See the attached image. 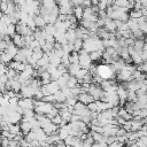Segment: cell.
Returning a JSON list of instances; mask_svg holds the SVG:
<instances>
[{"label": "cell", "instance_id": "obj_1", "mask_svg": "<svg viewBox=\"0 0 147 147\" xmlns=\"http://www.w3.org/2000/svg\"><path fill=\"white\" fill-rule=\"evenodd\" d=\"M96 75H99L103 80H113L116 78V71L113 68V65L108 64H98L96 65Z\"/></svg>", "mask_w": 147, "mask_h": 147}, {"label": "cell", "instance_id": "obj_2", "mask_svg": "<svg viewBox=\"0 0 147 147\" xmlns=\"http://www.w3.org/2000/svg\"><path fill=\"white\" fill-rule=\"evenodd\" d=\"M78 55H79V65H80V68L88 70L90 67L92 65V60L90 57V54L87 52H85L84 49H82L78 53Z\"/></svg>", "mask_w": 147, "mask_h": 147}, {"label": "cell", "instance_id": "obj_3", "mask_svg": "<svg viewBox=\"0 0 147 147\" xmlns=\"http://www.w3.org/2000/svg\"><path fill=\"white\" fill-rule=\"evenodd\" d=\"M36 91L37 90H34L32 86H22V88L20 91V94L24 99H32V98H34Z\"/></svg>", "mask_w": 147, "mask_h": 147}, {"label": "cell", "instance_id": "obj_4", "mask_svg": "<svg viewBox=\"0 0 147 147\" xmlns=\"http://www.w3.org/2000/svg\"><path fill=\"white\" fill-rule=\"evenodd\" d=\"M18 106L24 110V109H29V110H33L34 109V100L33 99H20L18 100Z\"/></svg>", "mask_w": 147, "mask_h": 147}, {"label": "cell", "instance_id": "obj_5", "mask_svg": "<svg viewBox=\"0 0 147 147\" xmlns=\"http://www.w3.org/2000/svg\"><path fill=\"white\" fill-rule=\"evenodd\" d=\"M77 100L79 102H82L83 105H85V106H87V105H90V103H92L94 101V99L92 98V95H90L88 93H82V94H79L77 96Z\"/></svg>", "mask_w": 147, "mask_h": 147}, {"label": "cell", "instance_id": "obj_6", "mask_svg": "<svg viewBox=\"0 0 147 147\" xmlns=\"http://www.w3.org/2000/svg\"><path fill=\"white\" fill-rule=\"evenodd\" d=\"M59 126L57 125H55V124H53L52 122L49 123V124H47L45 127H42V130L45 131V133L47 134V136H52V134H56L57 133V131H59Z\"/></svg>", "mask_w": 147, "mask_h": 147}, {"label": "cell", "instance_id": "obj_7", "mask_svg": "<svg viewBox=\"0 0 147 147\" xmlns=\"http://www.w3.org/2000/svg\"><path fill=\"white\" fill-rule=\"evenodd\" d=\"M11 41H13V44H14L16 47H18V48H24V47H25L23 37H22L21 34H18V33H15V34L11 37Z\"/></svg>", "mask_w": 147, "mask_h": 147}, {"label": "cell", "instance_id": "obj_8", "mask_svg": "<svg viewBox=\"0 0 147 147\" xmlns=\"http://www.w3.org/2000/svg\"><path fill=\"white\" fill-rule=\"evenodd\" d=\"M25 65H26L25 63L17 62V61H11V62L9 63V68H10V69H14V70L17 71V72H22V71H24Z\"/></svg>", "mask_w": 147, "mask_h": 147}, {"label": "cell", "instance_id": "obj_9", "mask_svg": "<svg viewBox=\"0 0 147 147\" xmlns=\"http://www.w3.org/2000/svg\"><path fill=\"white\" fill-rule=\"evenodd\" d=\"M20 126H21V132H22V134L24 137L32 131V125H31L30 122H21L20 123Z\"/></svg>", "mask_w": 147, "mask_h": 147}, {"label": "cell", "instance_id": "obj_10", "mask_svg": "<svg viewBox=\"0 0 147 147\" xmlns=\"http://www.w3.org/2000/svg\"><path fill=\"white\" fill-rule=\"evenodd\" d=\"M96 102V106H98V113H102V111H107L109 109H111V106L108 103V102H103V101H95Z\"/></svg>", "mask_w": 147, "mask_h": 147}, {"label": "cell", "instance_id": "obj_11", "mask_svg": "<svg viewBox=\"0 0 147 147\" xmlns=\"http://www.w3.org/2000/svg\"><path fill=\"white\" fill-rule=\"evenodd\" d=\"M65 38H67V41H68L69 44H74L75 40L77 39V37H76V31L72 30V29H69V30L65 32Z\"/></svg>", "mask_w": 147, "mask_h": 147}, {"label": "cell", "instance_id": "obj_12", "mask_svg": "<svg viewBox=\"0 0 147 147\" xmlns=\"http://www.w3.org/2000/svg\"><path fill=\"white\" fill-rule=\"evenodd\" d=\"M34 23H36V26L37 28H40V29H44L46 25H47V23H46V21L42 18V16H40V15H37V16H34Z\"/></svg>", "mask_w": 147, "mask_h": 147}, {"label": "cell", "instance_id": "obj_13", "mask_svg": "<svg viewBox=\"0 0 147 147\" xmlns=\"http://www.w3.org/2000/svg\"><path fill=\"white\" fill-rule=\"evenodd\" d=\"M11 60H14V59H13V56H11V55H9L7 52L0 53V61H1V63H2V64L10 63V62H11Z\"/></svg>", "mask_w": 147, "mask_h": 147}, {"label": "cell", "instance_id": "obj_14", "mask_svg": "<svg viewBox=\"0 0 147 147\" xmlns=\"http://www.w3.org/2000/svg\"><path fill=\"white\" fill-rule=\"evenodd\" d=\"M82 68H80V65L79 64H70L69 67H68V74L70 75V76H76L77 74H78V71L80 70Z\"/></svg>", "mask_w": 147, "mask_h": 147}, {"label": "cell", "instance_id": "obj_15", "mask_svg": "<svg viewBox=\"0 0 147 147\" xmlns=\"http://www.w3.org/2000/svg\"><path fill=\"white\" fill-rule=\"evenodd\" d=\"M144 14H142V10H136V9H132L130 10L129 13V17L130 20H139L140 17H142Z\"/></svg>", "mask_w": 147, "mask_h": 147}, {"label": "cell", "instance_id": "obj_16", "mask_svg": "<svg viewBox=\"0 0 147 147\" xmlns=\"http://www.w3.org/2000/svg\"><path fill=\"white\" fill-rule=\"evenodd\" d=\"M10 82V88L14 91V92H18V91H21V88H22V84L20 83V80L18 79H11V80H9Z\"/></svg>", "mask_w": 147, "mask_h": 147}, {"label": "cell", "instance_id": "obj_17", "mask_svg": "<svg viewBox=\"0 0 147 147\" xmlns=\"http://www.w3.org/2000/svg\"><path fill=\"white\" fill-rule=\"evenodd\" d=\"M78 85H79V84H78L77 78L74 77V76H70V78H69L68 82H67V87L70 88V90H72V88H75V87L78 86Z\"/></svg>", "mask_w": 147, "mask_h": 147}, {"label": "cell", "instance_id": "obj_18", "mask_svg": "<svg viewBox=\"0 0 147 147\" xmlns=\"http://www.w3.org/2000/svg\"><path fill=\"white\" fill-rule=\"evenodd\" d=\"M69 61L70 64H79V55L76 52H72L69 54Z\"/></svg>", "mask_w": 147, "mask_h": 147}, {"label": "cell", "instance_id": "obj_19", "mask_svg": "<svg viewBox=\"0 0 147 147\" xmlns=\"http://www.w3.org/2000/svg\"><path fill=\"white\" fill-rule=\"evenodd\" d=\"M54 98H55V102H61V103H64L65 102V99H67L61 90L57 91L56 93H54Z\"/></svg>", "mask_w": 147, "mask_h": 147}, {"label": "cell", "instance_id": "obj_20", "mask_svg": "<svg viewBox=\"0 0 147 147\" xmlns=\"http://www.w3.org/2000/svg\"><path fill=\"white\" fill-rule=\"evenodd\" d=\"M57 136H59V138H60L61 141H64L69 137V132L64 127H60L59 131H57Z\"/></svg>", "mask_w": 147, "mask_h": 147}, {"label": "cell", "instance_id": "obj_21", "mask_svg": "<svg viewBox=\"0 0 147 147\" xmlns=\"http://www.w3.org/2000/svg\"><path fill=\"white\" fill-rule=\"evenodd\" d=\"M83 44H84V41H83L82 39H76L75 42L72 44V45H74V52L79 53V52L83 49Z\"/></svg>", "mask_w": 147, "mask_h": 147}, {"label": "cell", "instance_id": "obj_22", "mask_svg": "<svg viewBox=\"0 0 147 147\" xmlns=\"http://www.w3.org/2000/svg\"><path fill=\"white\" fill-rule=\"evenodd\" d=\"M9 132L13 133V134H15V136L21 134L22 132H21V126H20V124H10V125H9Z\"/></svg>", "mask_w": 147, "mask_h": 147}, {"label": "cell", "instance_id": "obj_23", "mask_svg": "<svg viewBox=\"0 0 147 147\" xmlns=\"http://www.w3.org/2000/svg\"><path fill=\"white\" fill-rule=\"evenodd\" d=\"M61 140H60V138H59V136H57V133L56 134H52V136H48L47 137V142L52 146V145H56L57 142H60Z\"/></svg>", "mask_w": 147, "mask_h": 147}, {"label": "cell", "instance_id": "obj_24", "mask_svg": "<svg viewBox=\"0 0 147 147\" xmlns=\"http://www.w3.org/2000/svg\"><path fill=\"white\" fill-rule=\"evenodd\" d=\"M83 13H84V8L83 7H75L74 9V16L77 18V20H80L83 18Z\"/></svg>", "mask_w": 147, "mask_h": 147}, {"label": "cell", "instance_id": "obj_25", "mask_svg": "<svg viewBox=\"0 0 147 147\" xmlns=\"http://www.w3.org/2000/svg\"><path fill=\"white\" fill-rule=\"evenodd\" d=\"M102 55H103V51H95V52L90 54V57L92 61H98L102 57Z\"/></svg>", "mask_w": 147, "mask_h": 147}, {"label": "cell", "instance_id": "obj_26", "mask_svg": "<svg viewBox=\"0 0 147 147\" xmlns=\"http://www.w3.org/2000/svg\"><path fill=\"white\" fill-rule=\"evenodd\" d=\"M44 30L46 31V33H47V34H51V36H54V34L56 33L55 25H53V24H47V25L44 28Z\"/></svg>", "mask_w": 147, "mask_h": 147}, {"label": "cell", "instance_id": "obj_27", "mask_svg": "<svg viewBox=\"0 0 147 147\" xmlns=\"http://www.w3.org/2000/svg\"><path fill=\"white\" fill-rule=\"evenodd\" d=\"M78 102V100H77V98L76 96H72V98H68V99H65V106L67 107H75V105Z\"/></svg>", "mask_w": 147, "mask_h": 147}, {"label": "cell", "instance_id": "obj_28", "mask_svg": "<svg viewBox=\"0 0 147 147\" xmlns=\"http://www.w3.org/2000/svg\"><path fill=\"white\" fill-rule=\"evenodd\" d=\"M15 33H16V25H14V24L8 25V26H7V31H6V36L13 37Z\"/></svg>", "mask_w": 147, "mask_h": 147}, {"label": "cell", "instance_id": "obj_29", "mask_svg": "<svg viewBox=\"0 0 147 147\" xmlns=\"http://www.w3.org/2000/svg\"><path fill=\"white\" fill-rule=\"evenodd\" d=\"M0 22H1V23H3V24H5V25H7V26L11 24V22H10V17H9L8 15H6V14H3V15H2V17H1Z\"/></svg>", "mask_w": 147, "mask_h": 147}, {"label": "cell", "instance_id": "obj_30", "mask_svg": "<svg viewBox=\"0 0 147 147\" xmlns=\"http://www.w3.org/2000/svg\"><path fill=\"white\" fill-rule=\"evenodd\" d=\"M87 108H88V110L91 111V113H98V106H96V102L95 101H93L92 103H90V105H87Z\"/></svg>", "mask_w": 147, "mask_h": 147}, {"label": "cell", "instance_id": "obj_31", "mask_svg": "<svg viewBox=\"0 0 147 147\" xmlns=\"http://www.w3.org/2000/svg\"><path fill=\"white\" fill-rule=\"evenodd\" d=\"M61 122H62V117H61L60 115H56L54 118H52V123L55 124V125H57V126H60Z\"/></svg>", "mask_w": 147, "mask_h": 147}, {"label": "cell", "instance_id": "obj_32", "mask_svg": "<svg viewBox=\"0 0 147 147\" xmlns=\"http://www.w3.org/2000/svg\"><path fill=\"white\" fill-rule=\"evenodd\" d=\"M7 48H8V44H7L5 40H0V53L6 52Z\"/></svg>", "mask_w": 147, "mask_h": 147}, {"label": "cell", "instance_id": "obj_33", "mask_svg": "<svg viewBox=\"0 0 147 147\" xmlns=\"http://www.w3.org/2000/svg\"><path fill=\"white\" fill-rule=\"evenodd\" d=\"M9 141H10L9 139L1 137V139H0V145H1V147H8V146H9Z\"/></svg>", "mask_w": 147, "mask_h": 147}, {"label": "cell", "instance_id": "obj_34", "mask_svg": "<svg viewBox=\"0 0 147 147\" xmlns=\"http://www.w3.org/2000/svg\"><path fill=\"white\" fill-rule=\"evenodd\" d=\"M8 69H9V68H7L6 64L0 63V76H1V75H6L7 71H8Z\"/></svg>", "mask_w": 147, "mask_h": 147}, {"label": "cell", "instance_id": "obj_35", "mask_svg": "<svg viewBox=\"0 0 147 147\" xmlns=\"http://www.w3.org/2000/svg\"><path fill=\"white\" fill-rule=\"evenodd\" d=\"M7 7H8V2L7 1H2L1 2V6H0V11H2L5 14L6 10H7Z\"/></svg>", "mask_w": 147, "mask_h": 147}, {"label": "cell", "instance_id": "obj_36", "mask_svg": "<svg viewBox=\"0 0 147 147\" xmlns=\"http://www.w3.org/2000/svg\"><path fill=\"white\" fill-rule=\"evenodd\" d=\"M78 121H82V117H80L79 115L72 114V115H71V119H70V122H78Z\"/></svg>", "mask_w": 147, "mask_h": 147}, {"label": "cell", "instance_id": "obj_37", "mask_svg": "<svg viewBox=\"0 0 147 147\" xmlns=\"http://www.w3.org/2000/svg\"><path fill=\"white\" fill-rule=\"evenodd\" d=\"M2 15H3V13H2V11H0V20H1V17H2Z\"/></svg>", "mask_w": 147, "mask_h": 147}, {"label": "cell", "instance_id": "obj_38", "mask_svg": "<svg viewBox=\"0 0 147 147\" xmlns=\"http://www.w3.org/2000/svg\"><path fill=\"white\" fill-rule=\"evenodd\" d=\"M0 107H1V106H0Z\"/></svg>", "mask_w": 147, "mask_h": 147}]
</instances>
